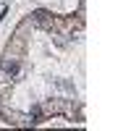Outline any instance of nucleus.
<instances>
[{
	"mask_svg": "<svg viewBox=\"0 0 131 131\" xmlns=\"http://www.w3.org/2000/svg\"><path fill=\"white\" fill-rule=\"evenodd\" d=\"M3 73H5V76H16V73H18V63H16V60H5V63H3Z\"/></svg>",
	"mask_w": 131,
	"mask_h": 131,
	"instance_id": "1",
	"label": "nucleus"
}]
</instances>
